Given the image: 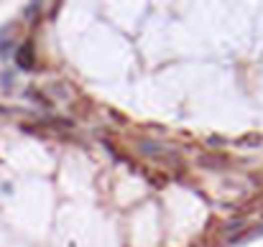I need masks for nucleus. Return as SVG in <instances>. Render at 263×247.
<instances>
[{
    "instance_id": "1",
    "label": "nucleus",
    "mask_w": 263,
    "mask_h": 247,
    "mask_svg": "<svg viewBox=\"0 0 263 247\" xmlns=\"http://www.w3.org/2000/svg\"><path fill=\"white\" fill-rule=\"evenodd\" d=\"M92 110H95V102H92V97H87V95H77V100L69 107V112L74 118H79V120H87L92 115Z\"/></svg>"
},
{
    "instance_id": "2",
    "label": "nucleus",
    "mask_w": 263,
    "mask_h": 247,
    "mask_svg": "<svg viewBox=\"0 0 263 247\" xmlns=\"http://www.w3.org/2000/svg\"><path fill=\"white\" fill-rule=\"evenodd\" d=\"M197 163L202 168H225L230 158L225 153H202V155H197Z\"/></svg>"
},
{
    "instance_id": "3",
    "label": "nucleus",
    "mask_w": 263,
    "mask_h": 247,
    "mask_svg": "<svg viewBox=\"0 0 263 247\" xmlns=\"http://www.w3.org/2000/svg\"><path fill=\"white\" fill-rule=\"evenodd\" d=\"M235 145L238 148H258V145H263V135L261 132H248V135H240L235 140Z\"/></svg>"
},
{
    "instance_id": "4",
    "label": "nucleus",
    "mask_w": 263,
    "mask_h": 247,
    "mask_svg": "<svg viewBox=\"0 0 263 247\" xmlns=\"http://www.w3.org/2000/svg\"><path fill=\"white\" fill-rule=\"evenodd\" d=\"M143 173L148 176V181H151L153 186H159V189H164V186L169 184V176H166V171H153V168H143Z\"/></svg>"
},
{
    "instance_id": "5",
    "label": "nucleus",
    "mask_w": 263,
    "mask_h": 247,
    "mask_svg": "<svg viewBox=\"0 0 263 247\" xmlns=\"http://www.w3.org/2000/svg\"><path fill=\"white\" fill-rule=\"evenodd\" d=\"M18 64L23 66V69H31L33 66V46L31 43H26V46L18 51Z\"/></svg>"
},
{
    "instance_id": "6",
    "label": "nucleus",
    "mask_w": 263,
    "mask_h": 247,
    "mask_svg": "<svg viewBox=\"0 0 263 247\" xmlns=\"http://www.w3.org/2000/svg\"><path fill=\"white\" fill-rule=\"evenodd\" d=\"M246 224H248V222H246V217H233V219L225 224V235L233 240V232H235V230H243Z\"/></svg>"
},
{
    "instance_id": "7",
    "label": "nucleus",
    "mask_w": 263,
    "mask_h": 247,
    "mask_svg": "<svg viewBox=\"0 0 263 247\" xmlns=\"http://www.w3.org/2000/svg\"><path fill=\"white\" fill-rule=\"evenodd\" d=\"M207 143H210V145H223V143H225V138H217V135H212Z\"/></svg>"
}]
</instances>
